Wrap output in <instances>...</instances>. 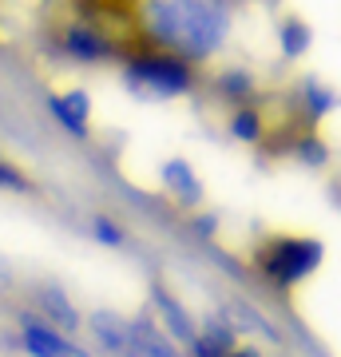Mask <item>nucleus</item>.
<instances>
[{"mask_svg": "<svg viewBox=\"0 0 341 357\" xmlns=\"http://www.w3.org/2000/svg\"><path fill=\"white\" fill-rule=\"evenodd\" d=\"M135 24L147 48L175 52L190 64L227 48L234 8L230 0H139Z\"/></svg>", "mask_w": 341, "mask_h": 357, "instance_id": "nucleus-1", "label": "nucleus"}, {"mask_svg": "<svg viewBox=\"0 0 341 357\" xmlns=\"http://www.w3.org/2000/svg\"><path fill=\"white\" fill-rule=\"evenodd\" d=\"M321 262H326V246L310 234H262L250 246V266L278 290H294Z\"/></svg>", "mask_w": 341, "mask_h": 357, "instance_id": "nucleus-2", "label": "nucleus"}, {"mask_svg": "<svg viewBox=\"0 0 341 357\" xmlns=\"http://www.w3.org/2000/svg\"><path fill=\"white\" fill-rule=\"evenodd\" d=\"M123 79L131 91L155 96V100H179L199 88V72L190 60L163 48H127L123 56Z\"/></svg>", "mask_w": 341, "mask_h": 357, "instance_id": "nucleus-3", "label": "nucleus"}, {"mask_svg": "<svg viewBox=\"0 0 341 357\" xmlns=\"http://www.w3.org/2000/svg\"><path fill=\"white\" fill-rule=\"evenodd\" d=\"M56 44H60L63 56H72L76 64H112V60H123L127 56V48L119 44L115 32H107L103 24H91L84 16L63 20L60 32H56Z\"/></svg>", "mask_w": 341, "mask_h": 357, "instance_id": "nucleus-4", "label": "nucleus"}, {"mask_svg": "<svg viewBox=\"0 0 341 357\" xmlns=\"http://www.w3.org/2000/svg\"><path fill=\"white\" fill-rule=\"evenodd\" d=\"M32 298H36V306H40V318L48 321L56 333H63V337H68V333H76L79 326H84V314H79L76 302H72L56 282H40Z\"/></svg>", "mask_w": 341, "mask_h": 357, "instance_id": "nucleus-5", "label": "nucleus"}, {"mask_svg": "<svg viewBox=\"0 0 341 357\" xmlns=\"http://www.w3.org/2000/svg\"><path fill=\"white\" fill-rule=\"evenodd\" d=\"M155 314H159V330L171 337L175 345H190L199 337V321L190 318V310L179 302L175 294L167 290V286H155Z\"/></svg>", "mask_w": 341, "mask_h": 357, "instance_id": "nucleus-6", "label": "nucleus"}, {"mask_svg": "<svg viewBox=\"0 0 341 357\" xmlns=\"http://www.w3.org/2000/svg\"><path fill=\"white\" fill-rule=\"evenodd\" d=\"M127 345H131V357H183V349L147 314L127 321Z\"/></svg>", "mask_w": 341, "mask_h": 357, "instance_id": "nucleus-7", "label": "nucleus"}, {"mask_svg": "<svg viewBox=\"0 0 341 357\" xmlns=\"http://www.w3.org/2000/svg\"><path fill=\"white\" fill-rule=\"evenodd\" d=\"M20 342L32 357H68V337L56 333L40 314H20Z\"/></svg>", "mask_w": 341, "mask_h": 357, "instance_id": "nucleus-8", "label": "nucleus"}, {"mask_svg": "<svg viewBox=\"0 0 341 357\" xmlns=\"http://www.w3.org/2000/svg\"><path fill=\"white\" fill-rule=\"evenodd\" d=\"M211 84H215V91L230 103V107H234V103H254L258 100V76H254L250 68H242V64L218 68L215 76H211Z\"/></svg>", "mask_w": 341, "mask_h": 357, "instance_id": "nucleus-9", "label": "nucleus"}, {"mask_svg": "<svg viewBox=\"0 0 341 357\" xmlns=\"http://www.w3.org/2000/svg\"><path fill=\"white\" fill-rule=\"evenodd\" d=\"M227 135L238 143H250V147H258V143H266V135H270V123H266V112L258 107V103H234L227 115Z\"/></svg>", "mask_w": 341, "mask_h": 357, "instance_id": "nucleus-10", "label": "nucleus"}, {"mask_svg": "<svg viewBox=\"0 0 341 357\" xmlns=\"http://www.w3.org/2000/svg\"><path fill=\"white\" fill-rule=\"evenodd\" d=\"M163 183H167V191H171V199H179L183 206L202 203V183H199V175H195V167H190L187 159H167Z\"/></svg>", "mask_w": 341, "mask_h": 357, "instance_id": "nucleus-11", "label": "nucleus"}, {"mask_svg": "<svg viewBox=\"0 0 341 357\" xmlns=\"http://www.w3.org/2000/svg\"><path fill=\"white\" fill-rule=\"evenodd\" d=\"M333 107H338V91L326 88L317 76H305L302 88H298V112L310 119V128H317V123H321Z\"/></svg>", "mask_w": 341, "mask_h": 357, "instance_id": "nucleus-12", "label": "nucleus"}, {"mask_svg": "<svg viewBox=\"0 0 341 357\" xmlns=\"http://www.w3.org/2000/svg\"><path fill=\"white\" fill-rule=\"evenodd\" d=\"M91 333H96V342L107 349V354L115 357H131V345H127V321L119 318V314H112V310H96L88 318Z\"/></svg>", "mask_w": 341, "mask_h": 357, "instance_id": "nucleus-13", "label": "nucleus"}, {"mask_svg": "<svg viewBox=\"0 0 341 357\" xmlns=\"http://www.w3.org/2000/svg\"><path fill=\"white\" fill-rule=\"evenodd\" d=\"M310 44H314V28L305 24L298 13L290 16H282V24H278V48L286 60H302L305 52H310Z\"/></svg>", "mask_w": 341, "mask_h": 357, "instance_id": "nucleus-14", "label": "nucleus"}, {"mask_svg": "<svg viewBox=\"0 0 341 357\" xmlns=\"http://www.w3.org/2000/svg\"><path fill=\"white\" fill-rule=\"evenodd\" d=\"M290 155L298 159V163H305V167H314V171H321V167L329 163V143L321 139V131H317V128H305V131H298V135H294Z\"/></svg>", "mask_w": 341, "mask_h": 357, "instance_id": "nucleus-15", "label": "nucleus"}, {"mask_svg": "<svg viewBox=\"0 0 341 357\" xmlns=\"http://www.w3.org/2000/svg\"><path fill=\"white\" fill-rule=\"evenodd\" d=\"M199 337H202V342H211L222 357H227L230 349L238 345V330H234L230 321H222V318H206V321L199 326Z\"/></svg>", "mask_w": 341, "mask_h": 357, "instance_id": "nucleus-16", "label": "nucleus"}, {"mask_svg": "<svg viewBox=\"0 0 341 357\" xmlns=\"http://www.w3.org/2000/svg\"><path fill=\"white\" fill-rule=\"evenodd\" d=\"M48 112H52V119H56L68 135H76V139H91V123H84V119H76V115L68 112V103L60 100V91H48Z\"/></svg>", "mask_w": 341, "mask_h": 357, "instance_id": "nucleus-17", "label": "nucleus"}, {"mask_svg": "<svg viewBox=\"0 0 341 357\" xmlns=\"http://www.w3.org/2000/svg\"><path fill=\"white\" fill-rule=\"evenodd\" d=\"M0 191H16V195H32L36 191V178L24 175V167L8 163L4 155H0Z\"/></svg>", "mask_w": 341, "mask_h": 357, "instance_id": "nucleus-18", "label": "nucleus"}, {"mask_svg": "<svg viewBox=\"0 0 341 357\" xmlns=\"http://www.w3.org/2000/svg\"><path fill=\"white\" fill-rule=\"evenodd\" d=\"M91 234H96V243H103V246H127V227L115 222V218H107V215L91 218Z\"/></svg>", "mask_w": 341, "mask_h": 357, "instance_id": "nucleus-19", "label": "nucleus"}, {"mask_svg": "<svg viewBox=\"0 0 341 357\" xmlns=\"http://www.w3.org/2000/svg\"><path fill=\"white\" fill-rule=\"evenodd\" d=\"M187 354H190V357H222V354L215 349V345H211V342H202V337H195V342L187 345Z\"/></svg>", "mask_w": 341, "mask_h": 357, "instance_id": "nucleus-20", "label": "nucleus"}, {"mask_svg": "<svg viewBox=\"0 0 341 357\" xmlns=\"http://www.w3.org/2000/svg\"><path fill=\"white\" fill-rule=\"evenodd\" d=\"M215 227H218L215 215H199V218H195V234H206V238H211V234H215Z\"/></svg>", "mask_w": 341, "mask_h": 357, "instance_id": "nucleus-21", "label": "nucleus"}, {"mask_svg": "<svg viewBox=\"0 0 341 357\" xmlns=\"http://www.w3.org/2000/svg\"><path fill=\"white\" fill-rule=\"evenodd\" d=\"M227 357H262V349H254V345H234Z\"/></svg>", "mask_w": 341, "mask_h": 357, "instance_id": "nucleus-22", "label": "nucleus"}, {"mask_svg": "<svg viewBox=\"0 0 341 357\" xmlns=\"http://www.w3.org/2000/svg\"><path fill=\"white\" fill-rule=\"evenodd\" d=\"M0 290H13V274H8L4 266H0Z\"/></svg>", "mask_w": 341, "mask_h": 357, "instance_id": "nucleus-23", "label": "nucleus"}, {"mask_svg": "<svg viewBox=\"0 0 341 357\" xmlns=\"http://www.w3.org/2000/svg\"><path fill=\"white\" fill-rule=\"evenodd\" d=\"M246 4H262V0H246Z\"/></svg>", "mask_w": 341, "mask_h": 357, "instance_id": "nucleus-24", "label": "nucleus"}]
</instances>
